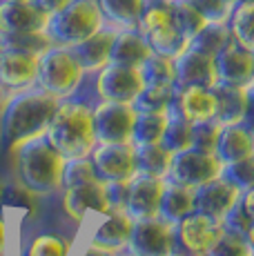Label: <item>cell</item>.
Here are the masks:
<instances>
[{
    "label": "cell",
    "mask_w": 254,
    "mask_h": 256,
    "mask_svg": "<svg viewBox=\"0 0 254 256\" xmlns=\"http://www.w3.org/2000/svg\"><path fill=\"white\" fill-rule=\"evenodd\" d=\"M230 40H232V36H230V29L226 22H205L198 29L196 36L190 40V47L208 54V56H216Z\"/></svg>",
    "instance_id": "35"
},
{
    "label": "cell",
    "mask_w": 254,
    "mask_h": 256,
    "mask_svg": "<svg viewBox=\"0 0 254 256\" xmlns=\"http://www.w3.org/2000/svg\"><path fill=\"white\" fill-rule=\"evenodd\" d=\"M165 180L168 178L136 174L127 183L123 212H127L134 220L158 216V205H160V196H163V190H165Z\"/></svg>",
    "instance_id": "16"
},
{
    "label": "cell",
    "mask_w": 254,
    "mask_h": 256,
    "mask_svg": "<svg viewBox=\"0 0 254 256\" xmlns=\"http://www.w3.org/2000/svg\"><path fill=\"white\" fill-rule=\"evenodd\" d=\"M56 107L58 98L42 92L40 87L7 94L0 107V147L12 154L27 140L45 136Z\"/></svg>",
    "instance_id": "2"
},
{
    "label": "cell",
    "mask_w": 254,
    "mask_h": 256,
    "mask_svg": "<svg viewBox=\"0 0 254 256\" xmlns=\"http://www.w3.org/2000/svg\"><path fill=\"white\" fill-rule=\"evenodd\" d=\"M214 98H216L214 120H218L221 127L243 122L252 114V87L216 85L214 87Z\"/></svg>",
    "instance_id": "22"
},
{
    "label": "cell",
    "mask_w": 254,
    "mask_h": 256,
    "mask_svg": "<svg viewBox=\"0 0 254 256\" xmlns=\"http://www.w3.org/2000/svg\"><path fill=\"white\" fill-rule=\"evenodd\" d=\"M138 70H140V76H143V85H158V82H174V85H176L172 56L152 54Z\"/></svg>",
    "instance_id": "38"
},
{
    "label": "cell",
    "mask_w": 254,
    "mask_h": 256,
    "mask_svg": "<svg viewBox=\"0 0 254 256\" xmlns=\"http://www.w3.org/2000/svg\"><path fill=\"white\" fill-rule=\"evenodd\" d=\"M218 85L252 87L254 85V52L230 40L214 56Z\"/></svg>",
    "instance_id": "15"
},
{
    "label": "cell",
    "mask_w": 254,
    "mask_h": 256,
    "mask_svg": "<svg viewBox=\"0 0 254 256\" xmlns=\"http://www.w3.org/2000/svg\"><path fill=\"white\" fill-rule=\"evenodd\" d=\"M218 134H221V125L214 118L192 122V147L203 150V152H214Z\"/></svg>",
    "instance_id": "41"
},
{
    "label": "cell",
    "mask_w": 254,
    "mask_h": 256,
    "mask_svg": "<svg viewBox=\"0 0 254 256\" xmlns=\"http://www.w3.org/2000/svg\"><path fill=\"white\" fill-rule=\"evenodd\" d=\"M52 47V40L45 32H0V49L7 52H25V54H45Z\"/></svg>",
    "instance_id": "33"
},
{
    "label": "cell",
    "mask_w": 254,
    "mask_h": 256,
    "mask_svg": "<svg viewBox=\"0 0 254 256\" xmlns=\"http://www.w3.org/2000/svg\"><path fill=\"white\" fill-rule=\"evenodd\" d=\"M194 212V187L174 183V180H165V190L160 196L158 216L170 223H178L188 214Z\"/></svg>",
    "instance_id": "26"
},
{
    "label": "cell",
    "mask_w": 254,
    "mask_h": 256,
    "mask_svg": "<svg viewBox=\"0 0 254 256\" xmlns=\"http://www.w3.org/2000/svg\"><path fill=\"white\" fill-rule=\"evenodd\" d=\"M92 180H98V178H96L94 165H92L90 158L65 160V167H62V187L92 183Z\"/></svg>",
    "instance_id": "40"
},
{
    "label": "cell",
    "mask_w": 254,
    "mask_h": 256,
    "mask_svg": "<svg viewBox=\"0 0 254 256\" xmlns=\"http://www.w3.org/2000/svg\"><path fill=\"white\" fill-rule=\"evenodd\" d=\"M4 98H7V92H4V87H2V85H0V107H2Z\"/></svg>",
    "instance_id": "47"
},
{
    "label": "cell",
    "mask_w": 254,
    "mask_h": 256,
    "mask_svg": "<svg viewBox=\"0 0 254 256\" xmlns=\"http://www.w3.org/2000/svg\"><path fill=\"white\" fill-rule=\"evenodd\" d=\"M168 114L170 112H136L130 138L132 145L138 147L160 142V136H163L165 125H168Z\"/></svg>",
    "instance_id": "30"
},
{
    "label": "cell",
    "mask_w": 254,
    "mask_h": 256,
    "mask_svg": "<svg viewBox=\"0 0 254 256\" xmlns=\"http://www.w3.org/2000/svg\"><path fill=\"white\" fill-rule=\"evenodd\" d=\"M74 240L60 232H38L29 236L20 256H70Z\"/></svg>",
    "instance_id": "31"
},
{
    "label": "cell",
    "mask_w": 254,
    "mask_h": 256,
    "mask_svg": "<svg viewBox=\"0 0 254 256\" xmlns=\"http://www.w3.org/2000/svg\"><path fill=\"white\" fill-rule=\"evenodd\" d=\"M2 185H4V183H2V180H0V192H2Z\"/></svg>",
    "instance_id": "50"
},
{
    "label": "cell",
    "mask_w": 254,
    "mask_h": 256,
    "mask_svg": "<svg viewBox=\"0 0 254 256\" xmlns=\"http://www.w3.org/2000/svg\"><path fill=\"white\" fill-rule=\"evenodd\" d=\"M136 110L130 102H94V136L96 142H130Z\"/></svg>",
    "instance_id": "14"
},
{
    "label": "cell",
    "mask_w": 254,
    "mask_h": 256,
    "mask_svg": "<svg viewBox=\"0 0 254 256\" xmlns=\"http://www.w3.org/2000/svg\"><path fill=\"white\" fill-rule=\"evenodd\" d=\"M102 14V20L112 29H132L136 27L148 0H96Z\"/></svg>",
    "instance_id": "27"
},
{
    "label": "cell",
    "mask_w": 254,
    "mask_h": 256,
    "mask_svg": "<svg viewBox=\"0 0 254 256\" xmlns=\"http://www.w3.org/2000/svg\"><path fill=\"white\" fill-rule=\"evenodd\" d=\"M85 80H87V74L80 67L78 58L74 56L72 47L52 45L38 58L36 87L52 94L58 100L76 94L85 85Z\"/></svg>",
    "instance_id": "4"
},
{
    "label": "cell",
    "mask_w": 254,
    "mask_h": 256,
    "mask_svg": "<svg viewBox=\"0 0 254 256\" xmlns=\"http://www.w3.org/2000/svg\"><path fill=\"white\" fill-rule=\"evenodd\" d=\"M221 174H223V163L216 158L214 152L188 147V150L172 154L168 180H174V183L188 187H198L212 178H218Z\"/></svg>",
    "instance_id": "10"
},
{
    "label": "cell",
    "mask_w": 254,
    "mask_h": 256,
    "mask_svg": "<svg viewBox=\"0 0 254 256\" xmlns=\"http://www.w3.org/2000/svg\"><path fill=\"white\" fill-rule=\"evenodd\" d=\"M9 156H12L16 185L34 198H50L60 192L65 158L54 150L47 136L27 140Z\"/></svg>",
    "instance_id": "3"
},
{
    "label": "cell",
    "mask_w": 254,
    "mask_h": 256,
    "mask_svg": "<svg viewBox=\"0 0 254 256\" xmlns=\"http://www.w3.org/2000/svg\"><path fill=\"white\" fill-rule=\"evenodd\" d=\"M170 163H172V152H168L160 142L136 147V174L168 178Z\"/></svg>",
    "instance_id": "32"
},
{
    "label": "cell",
    "mask_w": 254,
    "mask_h": 256,
    "mask_svg": "<svg viewBox=\"0 0 254 256\" xmlns=\"http://www.w3.org/2000/svg\"><path fill=\"white\" fill-rule=\"evenodd\" d=\"M160 145L168 152H172V154L192 147V122L185 120L183 116L174 114V112H170L168 125H165V132L160 136Z\"/></svg>",
    "instance_id": "36"
},
{
    "label": "cell",
    "mask_w": 254,
    "mask_h": 256,
    "mask_svg": "<svg viewBox=\"0 0 254 256\" xmlns=\"http://www.w3.org/2000/svg\"><path fill=\"white\" fill-rule=\"evenodd\" d=\"M192 4L198 9L205 22H228L232 12V4L226 0H192Z\"/></svg>",
    "instance_id": "43"
},
{
    "label": "cell",
    "mask_w": 254,
    "mask_h": 256,
    "mask_svg": "<svg viewBox=\"0 0 254 256\" xmlns=\"http://www.w3.org/2000/svg\"><path fill=\"white\" fill-rule=\"evenodd\" d=\"M0 252H9V220L0 214Z\"/></svg>",
    "instance_id": "46"
},
{
    "label": "cell",
    "mask_w": 254,
    "mask_h": 256,
    "mask_svg": "<svg viewBox=\"0 0 254 256\" xmlns=\"http://www.w3.org/2000/svg\"><path fill=\"white\" fill-rule=\"evenodd\" d=\"M94 102L96 96L92 92L90 76L76 94L58 100L56 112L45 130V136L65 160L90 158L96 145Z\"/></svg>",
    "instance_id": "1"
},
{
    "label": "cell",
    "mask_w": 254,
    "mask_h": 256,
    "mask_svg": "<svg viewBox=\"0 0 254 256\" xmlns=\"http://www.w3.org/2000/svg\"><path fill=\"white\" fill-rule=\"evenodd\" d=\"M136 29L143 34V38L150 42L154 54L176 58L180 52L190 47V40L180 36V32L172 20L168 0H148L143 12H140L138 22H136Z\"/></svg>",
    "instance_id": "6"
},
{
    "label": "cell",
    "mask_w": 254,
    "mask_h": 256,
    "mask_svg": "<svg viewBox=\"0 0 254 256\" xmlns=\"http://www.w3.org/2000/svg\"><path fill=\"white\" fill-rule=\"evenodd\" d=\"M0 54H2V49H0Z\"/></svg>",
    "instance_id": "51"
},
{
    "label": "cell",
    "mask_w": 254,
    "mask_h": 256,
    "mask_svg": "<svg viewBox=\"0 0 254 256\" xmlns=\"http://www.w3.org/2000/svg\"><path fill=\"white\" fill-rule=\"evenodd\" d=\"M132 223L134 218L123 210H112L100 216V223L87 238V256H123Z\"/></svg>",
    "instance_id": "11"
},
{
    "label": "cell",
    "mask_w": 254,
    "mask_h": 256,
    "mask_svg": "<svg viewBox=\"0 0 254 256\" xmlns=\"http://www.w3.org/2000/svg\"><path fill=\"white\" fill-rule=\"evenodd\" d=\"M34 2L38 4V7L42 9V12L47 14V16H52V14L60 12V9H65L67 4L72 2V0H34Z\"/></svg>",
    "instance_id": "45"
},
{
    "label": "cell",
    "mask_w": 254,
    "mask_h": 256,
    "mask_svg": "<svg viewBox=\"0 0 254 256\" xmlns=\"http://www.w3.org/2000/svg\"><path fill=\"white\" fill-rule=\"evenodd\" d=\"M0 2H34V0H0Z\"/></svg>",
    "instance_id": "48"
},
{
    "label": "cell",
    "mask_w": 254,
    "mask_h": 256,
    "mask_svg": "<svg viewBox=\"0 0 254 256\" xmlns=\"http://www.w3.org/2000/svg\"><path fill=\"white\" fill-rule=\"evenodd\" d=\"M47 14L36 2H0V32H45Z\"/></svg>",
    "instance_id": "23"
},
{
    "label": "cell",
    "mask_w": 254,
    "mask_h": 256,
    "mask_svg": "<svg viewBox=\"0 0 254 256\" xmlns=\"http://www.w3.org/2000/svg\"><path fill=\"white\" fill-rule=\"evenodd\" d=\"M226 24L234 42L254 52V0H241L232 4Z\"/></svg>",
    "instance_id": "29"
},
{
    "label": "cell",
    "mask_w": 254,
    "mask_h": 256,
    "mask_svg": "<svg viewBox=\"0 0 254 256\" xmlns=\"http://www.w3.org/2000/svg\"><path fill=\"white\" fill-rule=\"evenodd\" d=\"M168 2H170V12H172V20L180 32V36L192 40L198 34V29L205 24L198 9L192 4V0H168Z\"/></svg>",
    "instance_id": "37"
},
{
    "label": "cell",
    "mask_w": 254,
    "mask_h": 256,
    "mask_svg": "<svg viewBox=\"0 0 254 256\" xmlns=\"http://www.w3.org/2000/svg\"><path fill=\"white\" fill-rule=\"evenodd\" d=\"M226 2H230V4H236V2H241V0H226Z\"/></svg>",
    "instance_id": "49"
},
{
    "label": "cell",
    "mask_w": 254,
    "mask_h": 256,
    "mask_svg": "<svg viewBox=\"0 0 254 256\" xmlns=\"http://www.w3.org/2000/svg\"><path fill=\"white\" fill-rule=\"evenodd\" d=\"M174 78L176 85H198L214 90L218 85L214 56L188 47L174 58Z\"/></svg>",
    "instance_id": "19"
},
{
    "label": "cell",
    "mask_w": 254,
    "mask_h": 256,
    "mask_svg": "<svg viewBox=\"0 0 254 256\" xmlns=\"http://www.w3.org/2000/svg\"><path fill=\"white\" fill-rule=\"evenodd\" d=\"M203 256H254V240L223 230L221 236L210 245Z\"/></svg>",
    "instance_id": "39"
},
{
    "label": "cell",
    "mask_w": 254,
    "mask_h": 256,
    "mask_svg": "<svg viewBox=\"0 0 254 256\" xmlns=\"http://www.w3.org/2000/svg\"><path fill=\"white\" fill-rule=\"evenodd\" d=\"M60 210L76 225H80L90 212L96 216L110 214L112 208L105 194V183L92 180V183L60 187Z\"/></svg>",
    "instance_id": "13"
},
{
    "label": "cell",
    "mask_w": 254,
    "mask_h": 256,
    "mask_svg": "<svg viewBox=\"0 0 254 256\" xmlns=\"http://www.w3.org/2000/svg\"><path fill=\"white\" fill-rule=\"evenodd\" d=\"M127 256H178L174 223L154 216L136 218L127 238Z\"/></svg>",
    "instance_id": "7"
},
{
    "label": "cell",
    "mask_w": 254,
    "mask_h": 256,
    "mask_svg": "<svg viewBox=\"0 0 254 256\" xmlns=\"http://www.w3.org/2000/svg\"><path fill=\"white\" fill-rule=\"evenodd\" d=\"M221 225L228 232L254 240V187H248V190L241 192V198L223 216Z\"/></svg>",
    "instance_id": "28"
},
{
    "label": "cell",
    "mask_w": 254,
    "mask_h": 256,
    "mask_svg": "<svg viewBox=\"0 0 254 256\" xmlns=\"http://www.w3.org/2000/svg\"><path fill=\"white\" fill-rule=\"evenodd\" d=\"M241 187H236L221 174L218 178H212L208 183L194 187V210L212 216L214 220H223V216L241 198Z\"/></svg>",
    "instance_id": "17"
},
{
    "label": "cell",
    "mask_w": 254,
    "mask_h": 256,
    "mask_svg": "<svg viewBox=\"0 0 254 256\" xmlns=\"http://www.w3.org/2000/svg\"><path fill=\"white\" fill-rule=\"evenodd\" d=\"M174 82H158V85H143L136 100L132 102L136 112H170L174 98Z\"/></svg>",
    "instance_id": "34"
},
{
    "label": "cell",
    "mask_w": 254,
    "mask_h": 256,
    "mask_svg": "<svg viewBox=\"0 0 254 256\" xmlns=\"http://www.w3.org/2000/svg\"><path fill=\"white\" fill-rule=\"evenodd\" d=\"M152 47L143 38V34L136 27L132 29H118L114 34V42H112L110 62L112 65H123V67H140L150 56H152Z\"/></svg>",
    "instance_id": "24"
},
{
    "label": "cell",
    "mask_w": 254,
    "mask_h": 256,
    "mask_svg": "<svg viewBox=\"0 0 254 256\" xmlns=\"http://www.w3.org/2000/svg\"><path fill=\"white\" fill-rule=\"evenodd\" d=\"M102 27L105 20L96 0H72L65 9L47 18L45 34L50 36L52 45L74 47Z\"/></svg>",
    "instance_id": "5"
},
{
    "label": "cell",
    "mask_w": 254,
    "mask_h": 256,
    "mask_svg": "<svg viewBox=\"0 0 254 256\" xmlns=\"http://www.w3.org/2000/svg\"><path fill=\"white\" fill-rule=\"evenodd\" d=\"M214 154L223 165L236 163L243 158H252L254 156V136L250 118L243 122H234V125L221 127V134L214 145Z\"/></svg>",
    "instance_id": "21"
},
{
    "label": "cell",
    "mask_w": 254,
    "mask_h": 256,
    "mask_svg": "<svg viewBox=\"0 0 254 256\" xmlns=\"http://www.w3.org/2000/svg\"><path fill=\"white\" fill-rule=\"evenodd\" d=\"M90 160L100 183H127L136 176V147L132 142H96Z\"/></svg>",
    "instance_id": "9"
},
{
    "label": "cell",
    "mask_w": 254,
    "mask_h": 256,
    "mask_svg": "<svg viewBox=\"0 0 254 256\" xmlns=\"http://www.w3.org/2000/svg\"><path fill=\"white\" fill-rule=\"evenodd\" d=\"M223 176L228 180H232L236 187H241V190L254 187V156L252 158H243V160H236V163L223 165Z\"/></svg>",
    "instance_id": "42"
},
{
    "label": "cell",
    "mask_w": 254,
    "mask_h": 256,
    "mask_svg": "<svg viewBox=\"0 0 254 256\" xmlns=\"http://www.w3.org/2000/svg\"><path fill=\"white\" fill-rule=\"evenodd\" d=\"M114 34H116V29L105 24V27L98 29L96 34H92L90 38H85V40H80L78 45L72 47V52H74V56L78 58V62H80V67L85 70L87 76L96 74L110 62Z\"/></svg>",
    "instance_id": "25"
},
{
    "label": "cell",
    "mask_w": 254,
    "mask_h": 256,
    "mask_svg": "<svg viewBox=\"0 0 254 256\" xmlns=\"http://www.w3.org/2000/svg\"><path fill=\"white\" fill-rule=\"evenodd\" d=\"M127 183H130V180H127ZM127 183H105V194H107V200H110L112 210H123Z\"/></svg>",
    "instance_id": "44"
},
{
    "label": "cell",
    "mask_w": 254,
    "mask_h": 256,
    "mask_svg": "<svg viewBox=\"0 0 254 256\" xmlns=\"http://www.w3.org/2000/svg\"><path fill=\"white\" fill-rule=\"evenodd\" d=\"M90 85L96 100L112 102H134L143 90V76L138 67H123L107 62L102 70L90 76Z\"/></svg>",
    "instance_id": "8"
},
{
    "label": "cell",
    "mask_w": 254,
    "mask_h": 256,
    "mask_svg": "<svg viewBox=\"0 0 254 256\" xmlns=\"http://www.w3.org/2000/svg\"><path fill=\"white\" fill-rule=\"evenodd\" d=\"M38 58L40 56H36V54L2 49V54H0V85L4 87V92L16 94L36 87Z\"/></svg>",
    "instance_id": "18"
},
{
    "label": "cell",
    "mask_w": 254,
    "mask_h": 256,
    "mask_svg": "<svg viewBox=\"0 0 254 256\" xmlns=\"http://www.w3.org/2000/svg\"><path fill=\"white\" fill-rule=\"evenodd\" d=\"M174 232H176L178 256H203L210 245L221 236L223 225L221 220H214L212 216L194 210L192 214L174 223Z\"/></svg>",
    "instance_id": "12"
},
{
    "label": "cell",
    "mask_w": 254,
    "mask_h": 256,
    "mask_svg": "<svg viewBox=\"0 0 254 256\" xmlns=\"http://www.w3.org/2000/svg\"><path fill=\"white\" fill-rule=\"evenodd\" d=\"M170 112L183 116L190 122L210 120L216 114V98L214 90L198 85H176Z\"/></svg>",
    "instance_id": "20"
}]
</instances>
